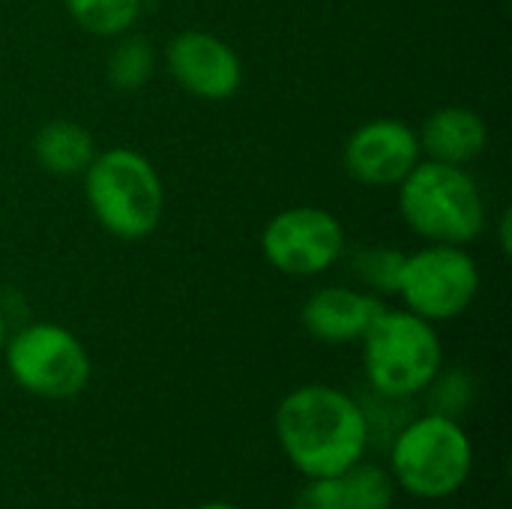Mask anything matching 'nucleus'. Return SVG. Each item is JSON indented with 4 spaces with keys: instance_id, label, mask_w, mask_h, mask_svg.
Wrapping results in <instances>:
<instances>
[{
    "instance_id": "obj_12",
    "label": "nucleus",
    "mask_w": 512,
    "mask_h": 509,
    "mask_svg": "<svg viewBox=\"0 0 512 509\" xmlns=\"http://www.w3.org/2000/svg\"><path fill=\"white\" fill-rule=\"evenodd\" d=\"M396 492L390 471L363 459L342 474L309 480L303 504L312 509H393Z\"/></svg>"
},
{
    "instance_id": "obj_1",
    "label": "nucleus",
    "mask_w": 512,
    "mask_h": 509,
    "mask_svg": "<svg viewBox=\"0 0 512 509\" xmlns=\"http://www.w3.org/2000/svg\"><path fill=\"white\" fill-rule=\"evenodd\" d=\"M273 432L285 459L306 477L324 480L366 459L369 411L330 384L294 387L273 414Z\"/></svg>"
},
{
    "instance_id": "obj_18",
    "label": "nucleus",
    "mask_w": 512,
    "mask_h": 509,
    "mask_svg": "<svg viewBox=\"0 0 512 509\" xmlns=\"http://www.w3.org/2000/svg\"><path fill=\"white\" fill-rule=\"evenodd\" d=\"M429 390L435 396V411L438 414H450V417H456L471 402V393H474L471 378L465 372H444V369L429 384Z\"/></svg>"
},
{
    "instance_id": "obj_11",
    "label": "nucleus",
    "mask_w": 512,
    "mask_h": 509,
    "mask_svg": "<svg viewBox=\"0 0 512 509\" xmlns=\"http://www.w3.org/2000/svg\"><path fill=\"white\" fill-rule=\"evenodd\" d=\"M384 309V300L366 288L324 285L312 291L300 309L303 330L324 345H351L360 342L369 324Z\"/></svg>"
},
{
    "instance_id": "obj_4",
    "label": "nucleus",
    "mask_w": 512,
    "mask_h": 509,
    "mask_svg": "<svg viewBox=\"0 0 512 509\" xmlns=\"http://www.w3.org/2000/svg\"><path fill=\"white\" fill-rule=\"evenodd\" d=\"M387 471L405 495L447 501L474 474V441L456 417L429 411L396 432Z\"/></svg>"
},
{
    "instance_id": "obj_17",
    "label": "nucleus",
    "mask_w": 512,
    "mask_h": 509,
    "mask_svg": "<svg viewBox=\"0 0 512 509\" xmlns=\"http://www.w3.org/2000/svg\"><path fill=\"white\" fill-rule=\"evenodd\" d=\"M402 261H405V252H399V249L369 246V249L354 255L351 267H354V276L360 279V285L366 291H372L375 297H390V294H396Z\"/></svg>"
},
{
    "instance_id": "obj_6",
    "label": "nucleus",
    "mask_w": 512,
    "mask_h": 509,
    "mask_svg": "<svg viewBox=\"0 0 512 509\" xmlns=\"http://www.w3.org/2000/svg\"><path fill=\"white\" fill-rule=\"evenodd\" d=\"M0 357L9 378L24 393L48 402L81 396L93 375L84 342L54 321H33L9 333Z\"/></svg>"
},
{
    "instance_id": "obj_3",
    "label": "nucleus",
    "mask_w": 512,
    "mask_h": 509,
    "mask_svg": "<svg viewBox=\"0 0 512 509\" xmlns=\"http://www.w3.org/2000/svg\"><path fill=\"white\" fill-rule=\"evenodd\" d=\"M81 177L87 207L111 237L135 243L162 225L165 186L144 153L132 147L99 150Z\"/></svg>"
},
{
    "instance_id": "obj_5",
    "label": "nucleus",
    "mask_w": 512,
    "mask_h": 509,
    "mask_svg": "<svg viewBox=\"0 0 512 509\" xmlns=\"http://www.w3.org/2000/svg\"><path fill=\"white\" fill-rule=\"evenodd\" d=\"M363 372L381 399H414L444 369V342L438 324L411 309L384 306L360 339Z\"/></svg>"
},
{
    "instance_id": "obj_9",
    "label": "nucleus",
    "mask_w": 512,
    "mask_h": 509,
    "mask_svg": "<svg viewBox=\"0 0 512 509\" xmlns=\"http://www.w3.org/2000/svg\"><path fill=\"white\" fill-rule=\"evenodd\" d=\"M420 159L423 150L417 129L399 117H375L360 123L342 147L348 177L372 189L399 186Z\"/></svg>"
},
{
    "instance_id": "obj_16",
    "label": "nucleus",
    "mask_w": 512,
    "mask_h": 509,
    "mask_svg": "<svg viewBox=\"0 0 512 509\" xmlns=\"http://www.w3.org/2000/svg\"><path fill=\"white\" fill-rule=\"evenodd\" d=\"M72 21L102 39L132 30L141 18L144 0H63Z\"/></svg>"
},
{
    "instance_id": "obj_2",
    "label": "nucleus",
    "mask_w": 512,
    "mask_h": 509,
    "mask_svg": "<svg viewBox=\"0 0 512 509\" xmlns=\"http://www.w3.org/2000/svg\"><path fill=\"white\" fill-rule=\"evenodd\" d=\"M396 189L405 225L426 243L468 246L489 225L486 195L465 165L420 159Z\"/></svg>"
},
{
    "instance_id": "obj_22",
    "label": "nucleus",
    "mask_w": 512,
    "mask_h": 509,
    "mask_svg": "<svg viewBox=\"0 0 512 509\" xmlns=\"http://www.w3.org/2000/svg\"><path fill=\"white\" fill-rule=\"evenodd\" d=\"M291 509H312V507H306V504H300V507H291Z\"/></svg>"
},
{
    "instance_id": "obj_8",
    "label": "nucleus",
    "mask_w": 512,
    "mask_h": 509,
    "mask_svg": "<svg viewBox=\"0 0 512 509\" xmlns=\"http://www.w3.org/2000/svg\"><path fill=\"white\" fill-rule=\"evenodd\" d=\"M345 225L336 213L297 204L273 213L261 231L264 261L291 279H312L336 267L345 255Z\"/></svg>"
},
{
    "instance_id": "obj_20",
    "label": "nucleus",
    "mask_w": 512,
    "mask_h": 509,
    "mask_svg": "<svg viewBox=\"0 0 512 509\" xmlns=\"http://www.w3.org/2000/svg\"><path fill=\"white\" fill-rule=\"evenodd\" d=\"M6 339H9V321H6V315L0 312V354H3V348H6Z\"/></svg>"
},
{
    "instance_id": "obj_15",
    "label": "nucleus",
    "mask_w": 512,
    "mask_h": 509,
    "mask_svg": "<svg viewBox=\"0 0 512 509\" xmlns=\"http://www.w3.org/2000/svg\"><path fill=\"white\" fill-rule=\"evenodd\" d=\"M153 69H156V48L147 36L132 30L114 36V45L105 57V78L111 87L123 93L141 90L153 78Z\"/></svg>"
},
{
    "instance_id": "obj_19",
    "label": "nucleus",
    "mask_w": 512,
    "mask_h": 509,
    "mask_svg": "<svg viewBox=\"0 0 512 509\" xmlns=\"http://www.w3.org/2000/svg\"><path fill=\"white\" fill-rule=\"evenodd\" d=\"M501 246L504 252H510V213L501 216Z\"/></svg>"
},
{
    "instance_id": "obj_13",
    "label": "nucleus",
    "mask_w": 512,
    "mask_h": 509,
    "mask_svg": "<svg viewBox=\"0 0 512 509\" xmlns=\"http://www.w3.org/2000/svg\"><path fill=\"white\" fill-rule=\"evenodd\" d=\"M417 138L426 159L447 162V165H468L477 156H483L489 144V126L474 108L444 105L423 120Z\"/></svg>"
},
{
    "instance_id": "obj_10",
    "label": "nucleus",
    "mask_w": 512,
    "mask_h": 509,
    "mask_svg": "<svg viewBox=\"0 0 512 509\" xmlns=\"http://www.w3.org/2000/svg\"><path fill=\"white\" fill-rule=\"evenodd\" d=\"M168 75L195 99L222 102L243 87L240 54L210 30H183L165 45Z\"/></svg>"
},
{
    "instance_id": "obj_7",
    "label": "nucleus",
    "mask_w": 512,
    "mask_h": 509,
    "mask_svg": "<svg viewBox=\"0 0 512 509\" xmlns=\"http://www.w3.org/2000/svg\"><path fill=\"white\" fill-rule=\"evenodd\" d=\"M480 294V264L468 246L426 243L405 252L396 297L414 315L444 324L462 318Z\"/></svg>"
},
{
    "instance_id": "obj_21",
    "label": "nucleus",
    "mask_w": 512,
    "mask_h": 509,
    "mask_svg": "<svg viewBox=\"0 0 512 509\" xmlns=\"http://www.w3.org/2000/svg\"><path fill=\"white\" fill-rule=\"evenodd\" d=\"M195 509H240L234 507V504H228V501H207V504H201V507Z\"/></svg>"
},
{
    "instance_id": "obj_14",
    "label": "nucleus",
    "mask_w": 512,
    "mask_h": 509,
    "mask_svg": "<svg viewBox=\"0 0 512 509\" xmlns=\"http://www.w3.org/2000/svg\"><path fill=\"white\" fill-rule=\"evenodd\" d=\"M96 153L93 135L75 120H48L33 138V159L51 177H81Z\"/></svg>"
}]
</instances>
